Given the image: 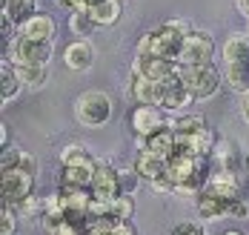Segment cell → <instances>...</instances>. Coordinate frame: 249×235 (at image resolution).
<instances>
[{
    "instance_id": "6da1fadb",
    "label": "cell",
    "mask_w": 249,
    "mask_h": 235,
    "mask_svg": "<svg viewBox=\"0 0 249 235\" xmlns=\"http://www.w3.org/2000/svg\"><path fill=\"white\" fill-rule=\"evenodd\" d=\"M166 178L172 183V192L178 195H198L212 178L209 172V155H178L169 158L166 163Z\"/></svg>"
},
{
    "instance_id": "7a4b0ae2",
    "label": "cell",
    "mask_w": 249,
    "mask_h": 235,
    "mask_svg": "<svg viewBox=\"0 0 249 235\" xmlns=\"http://www.w3.org/2000/svg\"><path fill=\"white\" fill-rule=\"evenodd\" d=\"M183 40H186L183 32H178L175 26L163 23V26L146 32V35L138 40V52L135 54H160V57L178 60V54L183 49Z\"/></svg>"
},
{
    "instance_id": "3957f363",
    "label": "cell",
    "mask_w": 249,
    "mask_h": 235,
    "mask_svg": "<svg viewBox=\"0 0 249 235\" xmlns=\"http://www.w3.org/2000/svg\"><path fill=\"white\" fill-rule=\"evenodd\" d=\"M180 80L192 92L195 101L215 98L221 89V69L215 63H195V66H180Z\"/></svg>"
},
{
    "instance_id": "277c9868",
    "label": "cell",
    "mask_w": 249,
    "mask_h": 235,
    "mask_svg": "<svg viewBox=\"0 0 249 235\" xmlns=\"http://www.w3.org/2000/svg\"><path fill=\"white\" fill-rule=\"evenodd\" d=\"M75 118L83 127H103L109 118H112V101L106 92H83L75 101Z\"/></svg>"
},
{
    "instance_id": "5b68a950",
    "label": "cell",
    "mask_w": 249,
    "mask_h": 235,
    "mask_svg": "<svg viewBox=\"0 0 249 235\" xmlns=\"http://www.w3.org/2000/svg\"><path fill=\"white\" fill-rule=\"evenodd\" d=\"M32 186H35V172H29V169H23V166L3 169V178H0L3 204L18 207L23 198H29V195H32Z\"/></svg>"
},
{
    "instance_id": "8992f818",
    "label": "cell",
    "mask_w": 249,
    "mask_h": 235,
    "mask_svg": "<svg viewBox=\"0 0 249 235\" xmlns=\"http://www.w3.org/2000/svg\"><path fill=\"white\" fill-rule=\"evenodd\" d=\"M215 57V40L206 29H195L186 40H183V49L178 54V63L180 66H195V63H212Z\"/></svg>"
},
{
    "instance_id": "52a82bcc",
    "label": "cell",
    "mask_w": 249,
    "mask_h": 235,
    "mask_svg": "<svg viewBox=\"0 0 249 235\" xmlns=\"http://www.w3.org/2000/svg\"><path fill=\"white\" fill-rule=\"evenodd\" d=\"M52 52H54L52 40H35V37L18 35V43H15L9 63H49Z\"/></svg>"
},
{
    "instance_id": "ba28073f",
    "label": "cell",
    "mask_w": 249,
    "mask_h": 235,
    "mask_svg": "<svg viewBox=\"0 0 249 235\" xmlns=\"http://www.w3.org/2000/svg\"><path fill=\"white\" fill-rule=\"evenodd\" d=\"M132 69L138 75H143V78H152V80H160L163 83L166 78H172L175 72L180 69V63L178 60H169V57H160V54H135Z\"/></svg>"
},
{
    "instance_id": "9c48e42d",
    "label": "cell",
    "mask_w": 249,
    "mask_h": 235,
    "mask_svg": "<svg viewBox=\"0 0 249 235\" xmlns=\"http://www.w3.org/2000/svg\"><path fill=\"white\" fill-rule=\"evenodd\" d=\"M215 146H218V138L209 127L189 132V135H175V155L178 152H183V155H209V152H215Z\"/></svg>"
},
{
    "instance_id": "30bf717a",
    "label": "cell",
    "mask_w": 249,
    "mask_h": 235,
    "mask_svg": "<svg viewBox=\"0 0 249 235\" xmlns=\"http://www.w3.org/2000/svg\"><path fill=\"white\" fill-rule=\"evenodd\" d=\"M195 198H198V218H200V221H215V218H224V215H229V212H232V207L238 204V201L232 204V201H229V198H224L218 189H212V186H209V181H206V186L200 189Z\"/></svg>"
},
{
    "instance_id": "8fae6325",
    "label": "cell",
    "mask_w": 249,
    "mask_h": 235,
    "mask_svg": "<svg viewBox=\"0 0 249 235\" xmlns=\"http://www.w3.org/2000/svg\"><path fill=\"white\" fill-rule=\"evenodd\" d=\"M92 198L98 201H115L121 195V181H118V169L109 166V163H98L95 166V175H92Z\"/></svg>"
},
{
    "instance_id": "7c38bea8",
    "label": "cell",
    "mask_w": 249,
    "mask_h": 235,
    "mask_svg": "<svg viewBox=\"0 0 249 235\" xmlns=\"http://www.w3.org/2000/svg\"><path fill=\"white\" fill-rule=\"evenodd\" d=\"M129 92L138 104H146V106H160L163 104V83L160 80H152L143 78L132 69V78H129Z\"/></svg>"
},
{
    "instance_id": "4fadbf2b",
    "label": "cell",
    "mask_w": 249,
    "mask_h": 235,
    "mask_svg": "<svg viewBox=\"0 0 249 235\" xmlns=\"http://www.w3.org/2000/svg\"><path fill=\"white\" fill-rule=\"evenodd\" d=\"M192 101H195L192 92H189V89L183 86V80H180V69L175 72L172 78L163 80V104H160L163 112H180V109H186Z\"/></svg>"
},
{
    "instance_id": "5bb4252c",
    "label": "cell",
    "mask_w": 249,
    "mask_h": 235,
    "mask_svg": "<svg viewBox=\"0 0 249 235\" xmlns=\"http://www.w3.org/2000/svg\"><path fill=\"white\" fill-rule=\"evenodd\" d=\"M166 127V121H163V112H160V106H146L141 104L135 112H132V129L138 132L141 138H149L152 132L163 129Z\"/></svg>"
},
{
    "instance_id": "9a60e30c",
    "label": "cell",
    "mask_w": 249,
    "mask_h": 235,
    "mask_svg": "<svg viewBox=\"0 0 249 235\" xmlns=\"http://www.w3.org/2000/svg\"><path fill=\"white\" fill-rule=\"evenodd\" d=\"M63 60H66V66L75 69V72L92 69V63H95V49H92V43H89L86 37H77V40H72V43L63 49Z\"/></svg>"
},
{
    "instance_id": "2e32d148",
    "label": "cell",
    "mask_w": 249,
    "mask_h": 235,
    "mask_svg": "<svg viewBox=\"0 0 249 235\" xmlns=\"http://www.w3.org/2000/svg\"><path fill=\"white\" fill-rule=\"evenodd\" d=\"M166 163H169V161L158 158L155 152H149L146 146H141V152L135 158V169L143 175V181H149V183H158V181L166 178Z\"/></svg>"
},
{
    "instance_id": "e0dca14e",
    "label": "cell",
    "mask_w": 249,
    "mask_h": 235,
    "mask_svg": "<svg viewBox=\"0 0 249 235\" xmlns=\"http://www.w3.org/2000/svg\"><path fill=\"white\" fill-rule=\"evenodd\" d=\"M143 146H146L149 152H155L158 158L169 161V158L175 155V129L166 124L163 129H158V132H152L149 138H143Z\"/></svg>"
},
{
    "instance_id": "ac0fdd59",
    "label": "cell",
    "mask_w": 249,
    "mask_h": 235,
    "mask_svg": "<svg viewBox=\"0 0 249 235\" xmlns=\"http://www.w3.org/2000/svg\"><path fill=\"white\" fill-rule=\"evenodd\" d=\"M54 20H52L49 15H43V12H37L35 18H29L23 26H20V35L23 37H35V40H52L54 37Z\"/></svg>"
},
{
    "instance_id": "d6986e66",
    "label": "cell",
    "mask_w": 249,
    "mask_h": 235,
    "mask_svg": "<svg viewBox=\"0 0 249 235\" xmlns=\"http://www.w3.org/2000/svg\"><path fill=\"white\" fill-rule=\"evenodd\" d=\"M3 15L20 29L29 18L37 15V0H3Z\"/></svg>"
},
{
    "instance_id": "ffe728a7",
    "label": "cell",
    "mask_w": 249,
    "mask_h": 235,
    "mask_svg": "<svg viewBox=\"0 0 249 235\" xmlns=\"http://www.w3.org/2000/svg\"><path fill=\"white\" fill-rule=\"evenodd\" d=\"M224 80L241 95H249V60L238 63H226L224 66Z\"/></svg>"
},
{
    "instance_id": "44dd1931",
    "label": "cell",
    "mask_w": 249,
    "mask_h": 235,
    "mask_svg": "<svg viewBox=\"0 0 249 235\" xmlns=\"http://www.w3.org/2000/svg\"><path fill=\"white\" fill-rule=\"evenodd\" d=\"M121 12H124V3H121V0H98V3L89 9V15L95 18L98 26H112V23H118Z\"/></svg>"
},
{
    "instance_id": "7402d4cb",
    "label": "cell",
    "mask_w": 249,
    "mask_h": 235,
    "mask_svg": "<svg viewBox=\"0 0 249 235\" xmlns=\"http://www.w3.org/2000/svg\"><path fill=\"white\" fill-rule=\"evenodd\" d=\"M0 80H3V104H12L18 95H20V89H23V80L18 75V69L9 63V60H3V66H0Z\"/></svg>"
},
{
    "instance_id": "603a6c76",
    "label": "cell",
    "mask_w": 249,
    "mask_h": 235,
    "mask_svg": "<svg viewBox=\"0 0 249 235\" xmlns=\"http://www.w3.org/2000/svg\"><path fill=\"white\" fill-rule=\"evenodd\" d=\"M0 166L3 169H15V166H23L29 172H37V161L23 152L20 146H3V155H0Z\"/></svg>"
},
{
    "instance_id": "cb8c5ba5",
    "label": "cell",
    "mask_w": 249,
    "mask_h": 235,
    "mask_svg": "<svg viewBox=\"0 0 249 235\" xmlns=\"http://www.w3.org/2000/svg\"><path fill=\"white\" fill-rule=\"evenodd\" d=\"M224 60L226 63H238V60H249V32H235L229 35L224 43Z\"/></svg>"
},
{
    "instance_id": "d4e9b609",
    "label": "cell",
    "mask_w": 249,
    "mask_h": 235,
    "mask_svg": "<svg viewBox=\"0 0 249 235\" xmlns=\"http://www.w3.org/2000/svg\"><path fill=\"white\" fill-rule=\"evenodd\" d=\"M12 66L18 69L23 86H43L49 78V63H12Z\"/></svg>"
},
{
    "instance_id": "484cf974",
    "label": "cell",
    "mask_w": 249,
    "mask_h": 235,
    "mask_svg": "<svg viewBox=\"0 0 249 235\" xmlns=\"http://www.w3.org/2000/svg\"><path fill=\"white\" fill-rule=\"evenodd\" d=\"M98 166V163H95ZM95 166H60V183H72V186H89Z\"/></svg>"
},
{
    "instance_id": "4316f807",
    "label": "cell",
    "mask_w": 249,
    "mask_h": 235,
    "mask_svg": "<svg viewBox=\"0 0 249 235\" xmlns=\"http://www.w3.org/2000/svg\"><path fill=\"white\" fill-rule=\"evenodd\" d=\"M98 161L89 155L83 146H77V144H72V146H66L63 152H60V166H95Z\"/></svg>"
},
{
    "instance_id": "83f0119b",
    "label": "cell",
    "mask_w": 249,
    "mask_h": 235,
    "mask_svg": "<svg viewBox=\"0 0 249 235\" xmlns=\"http://www.w3.org/2000/svg\"><path fill=\"white\" fill-rule=\"evenodd\" d=\"M95 26H98V23H95V18L89 15V9H75V12L69 15V29L75 32L77 37H89Z\"/></svg>"
},
{
    "instance_id": "f1b7e54d",
    "label": "cell",
    "mask_w": 249,
    "mask_h": 235,
    "mask_svg": "<svg viewBox=\"0 0 249 235\" xmlns=\"http://www.w3.org/2000/svg\"><path fill=\"white\" fill-rule=\"evenodd\" d=\"M169 127L175 129V135H189V132L203 129L206 127V118L203 115H180V118H175Z\"/></svg>"
},
{
    "instance_id": "f546056e",
    "label": "cell",
    "mask_w": 249,
    "mask_h": 235,
    "mask_svg": "<svg viewBox=\"0 0 249 235\" xmlns=\"http://www.w3.org/2000/svg\"><path fill=\"white\" fill-rule=\"evenodd\" d=\"M118 181H121V195H135L141 181H143V175L135 166L132 169H118Z\"/></svg>"
},
{
    "instance_id": "4dcf8cb0",
    "label": "cell",
    "mask_w": 249,
    "mask_h": 235,
    "mask_svg": "<svg viewBox=\"0 0 249 235\" xmlns=\"http://www.w3.org/2000/svg\"><path fill=\"white\" fill-rule=\"evenodd\" d=\"M235 152H238V146H235L232 141H221V146L215 149V155L221 161V169H235V166H238L241 158L235 155Z\"/></svg>"
},
{
    "instance_id": "1f68e13d",
    "label": "cell",
    "mask_w": 249,
    "mask_h": 235,
    "mask_svg": "<svg viewBox=\"0 0 249 235\" xmlns=\"http://www.w3.org/2000/svg\"><path fill=\"white\" fill-rule=\"evenodd\" d=\"M132 212H135V201H132V195H118V198L112 201V218H118V221H129Z\"/></svg>"
},
{
    "instance_id": "d6a6232c",
    "label": "cell",
    "mask_w": 249,
    "mask_h": 235,
    "mask_svg": "<svg viewBox=\"0 0 249 235\" xmlns=\"http://www.w3.org/2000/svg\"><path fill=\"white\" fill-rule=\"evenodd\" d=\"M18 215H23V218H29V215H37L40 209H46V201H40V198H35V195H29V198H23L18 207H12Z\"/></svg>"
},
{
    "instance_id": "836d02e7",
    "label": "cell",
    "mask_w": 249,
    "mask_h": 235,
    "mask_svg": "<svg viewBox=\"0 0 249 235\" xmlns=\"http://www.w3.org/2000/svg\"><path fill=\"white\" fill-rule=\"evenodd\" d=\"M172 235H206V233H203V224L200 221H180L172 230Z\"/></svg>"
},
{
    "instance_id": "e575fe53",
    "label": "cell",
    "mask_w": 249,
    "mask_h": 235,
    "mask_svg": "<svg viewBox=\"0 0 249 235\" xmlns=\"http://www.w3.org/2000/svg\"><path fill=\"white\" fill-rule=\"evenodd\" d=\"M15 215H18V212H12L9 204H3V218H0L3 224H0V235H12V233H15Z\"/></svg>"
},
{
    "instance_id": "d590c367",
    "label": "cell",
    "mask_w": 249,
    "mask_h": 235,
    "mask_svg": "<svg viewBox=\"0 0 249 235\" xmlns=\"http://www.w3.org/2000/svg\"><path fill=\"white\" fill-rule=\"evenodd\" d=\"M229 215H232V218H247V215H249V204L241 198V201L232 207V212H229Z\"/></svg>"
},
{
    "instance_id": "8d00e7d4",
    "label": "cell",
    "mask_w": 249,
    "mask_h": 235,
    "mask_svg": "<svg viewBox=\"0 0 249 235\" xmlns=\"http://www.w3.org/2000/svg\"><path fill=\"white\" fill-rule=\"evenodd\" d=\"M95 3H98V0H72V12H75V9H92Z\"/></svg>"
},
{
    "instance_id": "74e56055",
    "label": "cell",
    "mask_w": 249,
    "mask_h": 235,
    "mask_svg": "<svg viewBox=\"0 0 249 235\" xmlns=\"http://www.w3.org/2000/svg\"><path fill=\"white\" fill-rule=\"evenodd\" d=\"M235 6H238V12H241L244 18H249V0H235Z\"/></svg>"
},
{
    "instance_id": "f35d334b",
    "label": "cell",
    "mask_w": 249,
    "mask_h": 235,
    "mask_svg": "<svg viewBox=\"0 0 249 235\" xmlns=\"http://www.w3.org/2000/svg\"><path fill=\"white\" fill-rule=\"evenodd\" d=\"M241 115H244V121L249 124V95H244V104H241Z\"/></svg>"
},
{
    "instance_id": "ab89813d",
    "label": "cell",
    "mask_w": 249,
    "mask_h": 235,
    "mask_svg": "<svg viewBox=\"0 0 249 235\" xmlns=\"http://www.w3.org/2000/svg\"><path fill=\"white\" fill-rule=\"evenodd\" d=\"M0 138H3V146H9V129H6V124L0 127Z\"/></svg>"
},
{
    "instance_id": "60d3db41",
    "label": "cell",
    "mask_w": 249,
    "mask_h": 235,
    "mask_svg": "<svg viewBox=\"0 0 249 235\" xmlns=\"http://www.w3.org/2000/svg\"><path fill=\"white\" fill-rule=\"evenodd\" d=\"M54 3H57L60 9H72V0H54Z\"/></svg>"
},
{
    "instance_id": "b9f144b4",
    "label": "cell",
    "mask_w": 249,
    "mask_h": 235,
    "mask_svg": "<svg viewBox=\"0 0 249 235\" xmlns=\"http://www.w3.org/2000/svg\"><path fill=\"white\" fill-rule=\"evenodd\" d=\"M224 235H244V233H241V230H226Z\"/></svg>"
},
{
    "instance_id": "7bdbcfd3",
    "label": "cell",
    "mask_w": 249,
    "mask_h": 235,
    "mask_svg": "<svg viewBox=\"0 0 249 235\" xmlns=\"http://www.w3.org/2000/svg\"><path fill=\"white\" fill-rule=\"evenodd\" d=\"M247 172H249V158H247Z\"/></svg>"
}]
</instances>
